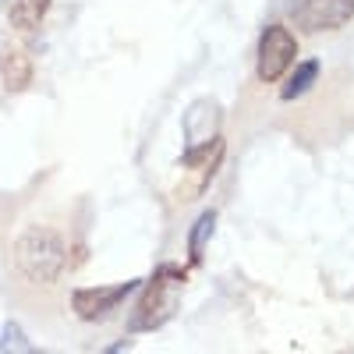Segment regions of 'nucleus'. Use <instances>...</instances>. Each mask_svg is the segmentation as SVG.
Listing matches in <instances>:
<instances>
[{
    "label": "nucleus",
    "instance_id": "7ed1b4c3",
    "mask_svg": "<svg viewBox=\"0 0 354 354\" xmlns=\"http://www.w3.org/2000/svg\"><path fill=\"white\" fill-rule=\"evenodd\" d=\"M290 18L305 32H333L354 18V0H294Z\"/></svg>",
    "mask_w": 354,
    "mask_h": 354
},
{
    "label": "nucleus",
    "instance_id": "423d86ee",
    "mask_svg": "<svg viewBox=\"0 0 354 354\" xmlns=\"http://www.w3.org/2000/svg\"><path fill=\"white\" fill-rule=\"evenodd\" d=\"M220 156H223V142H220V138L185 149V174H192V185L185 188V198H192V195H198V192L205 188V181L216 174Z\"/></svg>",
    "mask_w": 354,
    "mask_h": 354
},
{
    "label": "nucleus",
    "instance_id": "1a4fd4ad",
    "mask_svg": "<svg viewBox=\"0 0 354 354\" xmlns=\"http://www.w3.org/2000/svg\"><path fill=\"white\" fill-rule=\"evenodd\" d=\"M0 71H4V85L11 88V93H21V88L28 85V78H32V64H28V57L18 53V50H8L4 53Z\"/></svg>",
    "mask_w": 354,
    "mask_h": 354
},
{
    "label": "nucleus",
    "instance_id": "6e6552de",
    "mask_svg": "<svg viewBox=\"0 0 354 354\" xmlns=\"http://www.w3.org/2000/svg\"><path fill=\"white\" fill-rule=\"evenodd\" d=\"M4 11L18 32H32V28H39L43 15L50 11V0H4Z\"/></svg>",
    "mask_w": 354,
    "mask_h": 354
},
{
    "label": "nucleus",
    "instance_id": "0eeeda50",
    "mask_svg": "<svg viewBox=\"0 0 354 354\" xmlns=\"http://www.w3.org/2000/svg\"><path fill=\"white\" fill-rule=\"evenodd\" d=\"M216 124H220V106L213 100H198L192 103V110L185 113V138H188V149L192 145H205L220 138L216 135Z\"/></svg>",
    "mask_w": 354,
    "mask_h": 354
},
{
    "label": "nucleus",
    "instance_id": "39448f33",
    "mask_svg": "<svg viewBox=\"0 0 354 354\" xmlns=\"http://www.w3.org/2000/svg\"><path fill=\"white\" fill-rule=\"evenodd\" d=\"M142 280H128V283H110V287H78L71 294V308L85 319V322H96V319H106L110 312H117L128 294L138 287Z\"/></svg>",
    "mask_w": 354,
    "mask_h": 354
},
{
    "label": "nucleus",
    "instance_id": "f257e3e1",
    "mask_svg": "<svg viewBox=\"0 0 354 354\" xmlns=\"http://www.w3.org/2000/svg\"><path fill=\"white\" fill-rule=\"evenodd\" d=\"M64 238L53 227H25L15 241V262L32 283H53L64 270Z\"/></svg>",
    "mask_w": 354,
    "mask_h": 354
},
{
    "label": "nucleus",
    "instance_id": "9d476101",
    "mask_svg": "<svg viewBox=\"0 0 354 354\" xmlns=\"http://www.w3.org/2000/svg\"><path fill=\"white\" fill-rule=\"evenodd\" d=\"M315 78H319V64L315 61H301L298 68H294V75H290V82L283 85V100H298L301 93H308V88L315 85Z\"/></svg>",
    "mask_w": 354,
    "mask_h": 354
},
{
    "label": "nucleus",
    "instance_id": "f03ea898",
    "mask_svg": "<svg viewBox=\"0 0 354 354\" xmlns=\"http://www.w3.org/2000/svg\"><path fill=\"white\" fill-rule=\"evenodd\" d=\"M181 290H185V270L177 266H160L153 273V280L142 287V301L128 322L131 333H149L160 330L163 322L177 312V301H181Z\"/></svg>",
    "mask_w": 354,
    "mask_h": 354
},
{
    "label": "nucleus",
    "instance_id": "9b49d317",
    "mask_svg": "<svg viewBox=\"0 0 354 354\" xmlns=\"http://www.w3.org/2000/svg\"><path fill=\"white\" fill-rule=\"evenodd\" d=\"M213 227H216V213H202L192 227V238H188V259L192 262H202V252H205V241L213 238Z\"/></svg>",
    "mask_w": 354,
    "mask_h": 354
},
{
    "label": "nucleus",
    "instance_id": "f8f14e48",
    "mask_svg": "<svg viewBox=\"0 0 354 354\" xmlns=\"http://www.w3.org/2000/svg\"><path fill=\"white\" fill-rule=\"evenodd\" d=\"M0 351H4V354H28V340H25L21 326L8 322V326H4V344H0Z\"/></svg>",
    "mask_w": 354,
    "mask_h": 354
},
{
    "label": "nucleus",
    "instance_id": "20e7f679",
    "mask_svg": "<svg viewBox=\"0 0 354 354\" xmlns=\"http://www.w3.org/2000/svg\"><path fill=\"white\" fill-rule=\"evenodd\" d=\"M298 61V39L287 25H270L259 39V78L262 82H277L283 71Z\"/></svg>",
    "mask_w": 354,
    "mask_h": 354
}]
</instances>
